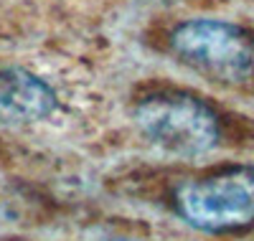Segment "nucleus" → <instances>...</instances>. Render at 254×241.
Returning a JSON list of instances; mask_svg holds the SVG:
<instances>
[{"label":"nucleus","instance_id":"3","mask_svg":"<svg viewBox=\"0 0 254 241\" xmlns=\"http://www.w3.org/2000/svg\"><path fill=\"white\" fill-rule=\"evenodd\" d=\"M168 46L178 61L208 79L239 84L254 74V38L229 20H183L168 36Z\"/></svg>","mask_w":254,"mask_h":241},{"label":"nucleus","instance_id":"2","mask_svg":"<svg viewBox=\"0 0 254 241\" xmlns=\"http://www.w3.org/2000/svg\"><path fill=\"white\" fill-rule=\"evenodd\" d=\"M135 124L160 150L178 158L206 155L219 145L221 124L214 107L188 92H155L135 104Z\"/></svg>","mask_w":254,"mask_h":241},{"label":"nucleus","instance_id":"1","mask_svg":"<svg viewBox=\"0 0 254 241\" xmlns=\"http://www.w3.org/2000/svg\"><path fill=\"white\" fill-rule=\"evenodd\" d=\"M173 211L203 234L254 229V165H226L183 181L173 190Z\"/></svg>","mask_w":254,"mask_h":241},{"label":"nucleus","instance_id":"4","mask_svg":"<svg viewBox=\"0 0 254 241\" xmlns=\"http://www.w3.org/2000/svg\"><path fill=\"white\" fill-rule=\"evenodd\" d=\"M59 97L51 86L23 69H0V115L15 122H38L56 112Z\"/></svg>","mask_w":254,"mask_h":241},{"label":"nucleus","instance_id":"5","mask_svg":"<svg viewBox=\"0 0 254 241\" xmlns=\"http://www.w3.org/2000/svg\"><path fill=\"white\" fill-rule=\"evenodd\" d=\"M160 3H168V0H160Z\"/></svg>","mask_w":254,"mask_h":241}]
</instances>
